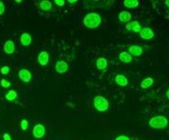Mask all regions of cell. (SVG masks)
I'll return each mask as SVG.
<instances>
[{
	"instance_id": "1",
	"label": "cell",
	"mask_w": 169,
	"mask_h": 140,
	"mask_svg": "<svg viewBox=\"0 0 169 140\" xmlns=\"http://www.w3.org/2000/svg\"><path fill=\"white\" fill-rule=\"evenodd\" d=\"M101 17L97 13H90L87 14L83 19V24L88 29L97 28L101 24Z\"/></svg>"
},
{
	"instance_id": "2",
	"label": "cell",
	"mask_w": 169,
	"mask_h": 140,
	"mask_svg": "<svg viewBox=\"0 0 169 140\" xmlns=\"http://www.w3.org/2000/svg\"><path fill=\"white\" fill-rule=\"evenodd\" d=\"M169 121L165 117L162 116H157L154 117L149 120V125L150 127L156 129H165L167 126Z\"/></svg>"
},
{
	"instance_id": "3",
	"label": "cell",
	"mask_w": 169,
	"mask_h": 140,
	"mask_svg": "<svg viewBox=\"0 0 169 140\" xmlns=\"http://www.w3.org/2000/svg\"><path fill=\"white\" fill-rule=\"evenodd\" d=\"M93 105L98 111H106L109 108L108 101L102 96L97 95L94 98Z\"/></svg>"
},
{
	"instance_id": "4",
	"label": "cell",
	"mask_w": 169,
	"mask_h": 140,
	"mask_svg": "<svg viewBox=\"0 0 169 140\" xmlns=\"http://www.w3.org/2000/svg\"><path fill=\"white\" fill-rule=\"evenodd\" d=\"M46 129L45 127L41 124H37L35 125L32 130V134L36 138H41L45 134Z\"/></svg>"
},
{
	"instance_id": "5",
	"label": "cell",
	"mask_w": 169,
	"mask_h": 140,
	"mask_svg": "<svg viewBox=\"0 0 169 140\" xmlns=\"http://www.w3.org/2000/svg\"><path fill=\"white\" fill-rule=\"evenodd\" d=\"M54 69L56 71L58 74H64L67 72L69 66L67 62L63 60H59L55 65Z\"/></svg>"
},
{
	"instance_id": "6",
	"label": "cell",
	"mask_w": 169,
	"mask_h": 140,
	"mask_svg": "<svg viewBox=\"0 0 169 140\" xmlns=\"http://www.w3.org/2000/svg\"><path fill=\"white\" fill-rule=\"evenodd\" d=\"M18 76L21 80L25 83H29L32 80L31 72L27 69H22L19 71Z\"/></svg>"
},
{
	"instance_id": "7",
	"label": "cell",
	"mask_w": 169,
	"mask_h": 140,
	"mask_svg": "<svg viewBox=\"0 0 169 140\" xmlns=\"http://www.w3.org/2000/svg\"><path fill=\"white\" fill-rule=\"evenodd\" d=\"M140 35L143 40H149L153 37L154 33L151 29L149 27H144L140 31Z\"/></svg>"
},
{
	"instance_id": "8",
	"label": "cell",
	"mask_w": 169,
	"mask_h": 140,
	"mask_svg": "<svg viewBox=\"0 0 169 140\" xmlns=\"http://www.w3.org/2000/svg\"><path fill=\"white\" fill-rule=\"evenodd\" d=\"M38 61L41 66H46L49 61V54L47 51H41L38 56Z\"/></svg>"
},
{
	"instance_id": "9",
	"label": "cell",
	"mask_w": 169,
	"mask_h": 140,
	"mask_svg": "<svg viewBox=\"0 0 169 140\" xmlns=\"http://www.w3.org/2000/svg\"><path fill=\"white\" fill-rule=\"evenodd\" d=\"M3 50L7 54H12L15 51V44L13 41L8 40L5 43L3 46Z\"/></svg>"
},
{
	"instance_id": "10",
	"label": "cell",
	"mask_w": 169,
	"mask_h": 140,
	"mask_svg": "<svg viewBox=\"0 0 169 140\" xmlns=\"http://www.w3.org/2000/svg\"><path fill=\"white\" fill-rule=\"evenodd\" d=\"M126 29L128 31L132 30L135 32H140L141 30V26L137 21H133L126 25Z\"/></svg>"
},
{
	"instance_id": "11",
	"label": "cell",
	"mask_w": 169,
	"mask_h": 140,
	"mask_svg": "<svg viewBox=\"0 0 169 140\" xmlns=\"http://www.w3.org/2000/svg\"><path fill=\"white\" fill-rule=\"evenodd\" d=\"M20 43L23 46L28 47L32 42V37L28 33H23L20 36Z\"/></svg>"
},
{
	"instance_id": "12",
	"label": "cell",
	"mask_w": 169,
	"mask_h": 140,
	"mask_svg": "<svg viewBox=\"0 0 169 140\" xmlns=\"http://www.w3.org/2000/svg\"><path fill=\"white\" fill-rule=\"evenodd\" d=\"M129 51L131 55L135 56H140L143 53L142 47L137 45H133L129 47Z\"/></svg>"
},
{
	"instance_id": "13",
	"label": "cell",
	"mask_w": 169,
	"mask_h": 140,
	"mask_svg": "<svg viewBox=\"0 0 169 140\" xmlns=\"http://www.w3.org/2000/svg\"><path fill=\"white\" fill-rule=\"evenodd\" d=\"M114 80L117 85L121 87H125L129 83L127 78L122 75H118L116 76Z\"/></svg>"
},
{
	"instance_id": "14",
	"label": "cell",
	"mask_w": 169,
	"mask_h": 140,
	"mask_svg": "<svg viewBox=\"0 0 169 140\" xmlns=\"http://www.w3.org/2000/svg\"><path fill=\"white\" fill-rule=\"evenodd\" d=\"M131 18L132 16L131 13L126 11L122 12L119 14V19L121 22H128L131 20Z\"/></svg>"
},
{
	"instance_id": "15",
	"label": "cell",
	"mask_w": 169,
	"mask_h": 140,
	"mask_svg": "<svg viewBox=\"0 0 169 140\" xmlns=\"http://www.w3.org/2000/svg\"><path fill=\"white\" fill-rule=\"evenodd\" d=\"M119 59L122 62L125 63H130L132 61V57L130 54L126 52V51H122L120 54Z\"/></svg>"
},
{
	"instance_id": "16",
	"label": "cell",
	"mask_w": 169,
	"mask_h": 140,
	"mask_svg": "<svg viewBox=\"0 0 169 140\" xmlns=\"http://www.w3.org/2000/svg\"><path fill=\"white\" fill-rule=\"evenodd\" d=\"M108 66V62L106 59L104 58H99L96 61V66L99 70H102L106 69Z\"/></svg>"
},
{
	"instance_id": "17",
	"label": "cell",
	"mask_w": 169,
	"mask_h": 140,
	"mask_svg": "<svg viewBox=\"0 0 169 140\" xmlns=\"http://www.w3.org/2000/svg\"><path fill=\"white\" fill-rule=\"evenodd\" d=\"M154 83L153 79L151 77L144 78L141 83V87L142 89H148L151 87Z\"/></svg>"
},
{
	"instance_id": "18",
	"label": "cell",
	"mask_w": 169,
	"mask_h": 140,
	"mask_svg": "<svg viewBox=\"0 0 169 140\" xmlns=\"http://www.w3.org/2000/svg\"><path fill=\"white\" fill-rule=\"evenodd\" d=\"M125 7L128 8H135L138 6L139 2L137 0H125L124 1Z\"/></svg>"
},
{
	"instance_id": "19",
	"label": "cell",
	"mask_w": 169,
	"mask_h": 140,
	"mask_svg": "<svg viewBox=\"0 0 169 140\" xmlns=\"http://www.w3.org/2000/svg\"><path fill=\"white\" fill-rule=\"evenodd\" d=\"M39 5L41 9L44 11H50L52 7V3L50 1H42L40 2Z\"/></svg>"
},
{
	"instance_id": "20",
	"label": "cell",
	"mask_w": 169,
	"mask_h": 140,
	"mask_svg": "<svg viewBox=\"0 0 169 140\" xmlns=\"http://www.w3.org/2000/svg\"><path fill=\"white\" fill-rule=\"evenodd\" d=\"M17 96H18L17 93L15 90H11L6 94L5 98L8 101H13V100L16 99L17 97Z\"/></svg>"
},
{
	"instance_id": "21",
	"label": "cell",
	"mask_w": 169,
	"mask_h": 140,
	"mask_svg": "<svg viewBox=\"0 0 169 140\" xmlns=\"http://www.w3.org/2000/svg\"><path fill=\"white\" fill-rule=\"evenodd\" d=\"M29 127V122L27 119H23L20 122V127L21 129H22L24 131H25L27 130Z\"/></svg>"
},
{
	"instance_id": "22",
	"label": "cell",
	"mask_w": 169,
	"mask_h": 140,
	"mask_svg": "<svg viewBox=\"0 0 169 140\" xmlns=\"http://www.w3.org/2000/svg\"><path fill=\"white\" fill-rule=\"evenodd\" d=\"M0 84H1V87L4 88H8L11 86L10 82L5 80V79H2L0 82Z\"/></svg>"
},
{
	"instance_id": "23",
	"label": "cell",
	"mask_w": 169,
	"mask_h": 140,
	"mask_svg": "<svg viewBox=\"0 0 169 140\" xmlns=\"http://www.w3.org/2000/svg\"><path fill=\"white\" fill-rule=\"evenodd\" d=\"M10 71H11V69L9 67L7 66L2 67L0 70L1 74H2L3 75H6L7 74H9Z\"/></svg>"
},
{
	"instance_id": "24",
	"label": "cell",
	"mask_w": 169,
	"mask_h": 140,
	"mask_svg": "<svg viewBox=\"0 0 169 140\" xmlns=\"http://www.w3.org/2000/svg\"><path fill=\"white\" fill-rule=\"evenodd\" d=\"M54 2L56 5L59 7H63L65 5V1L64 0H54Z\"/></svg>"
},
{
	"instance_id": "25",
	"label": "cell",
	"mask_w": 169,
	"mask_h": 140,
	"mask_svg": "<svg viewBox=\"0 0 169 140\" xmlns=\"http://www.w3.org/2000/svg\"><path fill=\"white\" fill-rule=\"evenodd\" d=\"M5 6L4 3L0 1V16L2 15L5 13Z\"/></svg>"
},
{
	"instance_id": "26",
	"label": "cell",
	"mask_w": 169,
	"mask_h": 140,
	"mask_svg": "<svg viewBox=\"0 0 169 140\" xmlns=\"http://www.w3.org/2000/svg\"><path fill=\"white\" fill-rule=\"evenodd\" d=\"M115 140H131L130 138L125 135H119L115 138Z\"/></svg>"
},
{
	"instance_id": "27",
	"label": "cell",
	"mask_w": 169,
	"mask_h": 140,
	"mask_svg": "<svg viewBox=\"0 0 169 140\" xmlns=\"http://www.w3.org/2000/svg\"><path fill=\"white\" fill-rule=\"evenodd\" d=\"M3 138L4 140H12L11 136L8 133H5L3 134Z\"/></svg>"
},
{
	"instance_id": "28",
	"label": "cell",
	"mask_w": 169,
	"mask_h": 140,
	"mask_svg": "<svg viewBox=\"0 0 169 140\" xmlns=\"http://www.w3.org/2000/svg\"><path fill=\"white\" fill-rule=\"evenodd\" d=\"M165 5H167V6L169 8V0H166V1H165Z\"/></svg>"
},
{
	"instance_id": "29",
	"label": "cell",
	"mask_w": 169,
	"mask_h": 140,
	"mask_svg": "<svg viewBox=\"0 0 169 140\" xmlns=\"http://www.w3.org/2000/svg\"><path fill=\"white\" fill-rule=\"evenodd\" d=\"M167 94V96L169 100V89L167 90V94Z\"/></svg>"
},
{
	"instance_id": "30",
	"label": "cell",
	"mask_w": 169,
	"mask_h": 140,
	"mask_svg": "<svg viewBox=\"0 0 169 140\" xmlns=\"http://www.w3.org/2000/svg\"><path fill=\"white\" fill-rule=\"evenodd\" d=\"M77 1H68V2L71 3L77 2Z\"/></svg>"
},
{
	"instance_id": "31",
	"label": "cell",
	"mask_w": 169,
	"mask_h": 140,
	"mask_svg": "<svg viewBox=\"0 0 169 140\" xmlns=\"http://www.w3.org/2000/svg\"><path fill=\"white\" fill-rule=\"evenodd\" d=\"M15 2H16L19 3L21 2H22V1H17V0H16V1H15Z\"/></svg>"
}]
</instances>
